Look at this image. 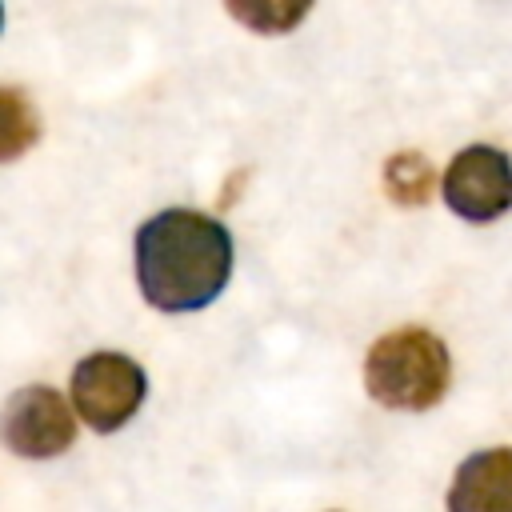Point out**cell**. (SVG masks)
<instances>
[{
	"label": "cell",
	"mask_w": 512,
	"mask_h": 512,
	"mask_svg": "<svg viewBox=\"0 0 512 512\" xmlns=\"http://www.w3.org/2000/svg\"><path fill=\"white\" fill-rule=\"evenodd\" d=\"M232 276V236L192 208H164L136 228V284L160 312L208 308Z\"/></svg>",
	"instance_id": "1"
},
{
	"label": "cell",
	"mask_w": 512,
	"mask_h": 512,
	"mask_svg": "<svg viewBox=\"0 0 512 512\" xmlns=\"http://www.w3.org/2000/svg\"><path fill=\"white\" fill-rule=\"evenodd\" d=\"M448 380H452L448 348L428 328H396L380 336L364 360L368 396L400 412L436 408L440 396L448 392Z\"/></svg>",
	"instance_id": "2"
},
{
	"label": "cell",
	"mask_w": 512,
	"mask_h": 512,
	"mask_svg": "<svg viewBox=\"0 0 512 512\" xmlns=\"http://www.w3.org/2000/svg\"><path fill=\"white\" fill-rule=\"evenodd\" d=\"M144 392H148L144 368L120 352H92L72 372V404L80 420L96 432L124 428L140 412Z\"/></svg>",
	"instance_id": "3"
},
{
	"label": "cell",
	"mask_w": 512,
	"mask_h": 512,
	"mask_svg": "<svg viewBox=\"0 0 512 512\" xmlns=\"http://www.w3.org/2000/svg\"><path fill=\"white\" fill-rule=\"evenodd\" d=\"M444 200L472 224L500 220L512 208V160L492 144H468L444 172Z\"/></svg>",
	"instance_id": "4"
},
{
	"label": "cell",
	"mask_w": 512,
	"mask_h": 512,
	"mask_svg": "<svg viewBox=\"0 0 512 512\" xmlns=\"http://www.w3.org/2000/svg\"><path fill=\"white\" fill-rule=\"evenodd\" d=\"M4 440L24 460H48L72 448L76 440V416L68 412L64 396L48 384H32L12 392L4 412Z\"/></svg>",
	"instance_id": "5"
},
{
	"label": "cell",
	"mask_w": 512,
	"mask_h": 512,
	"mask_svg": "<svg viewBox=\"0 0 512 512\" xmlns=\"http://www.w3.org/2000/svg\"><path fill=\"white\" fill-rule=\"evenodd\" d=\"M448 512H512V448L472 452L456 468Z\"/></svg>",
	"instance_id": "6"
},
{
	"label": "cell",
	"mask_w": 512,
	"mask_h": 512,
	"mask_svg": "<svg viewBox=\"0 0 512 512\" xmlns=\"http://www.w3.org/2000/svg\"><path fill=\"white\" fill-rule=\"evenodd\" d=\"M224 8L244 28L260 32V36H280V32H292L308 16L312 0H224Z\"/></svg>",
	"instance_id": "7"
},
{
	"label": "cell",
	"mask_w": 512,
	"mask_h": 512,
	"mask_svg": "<svg viewBox=\"0 0 512 512\" xmlns=\"http://www.w3.org/2000/svg\"><path fill=\"white\" fill-rule=\"evenodd\" d=\"M428 184H432V168L424 156L416 152H404L388 164V192L400 200V204H424L428 200Z\"/></svg>",
	"instance_id": "8"
}]
</instances>
